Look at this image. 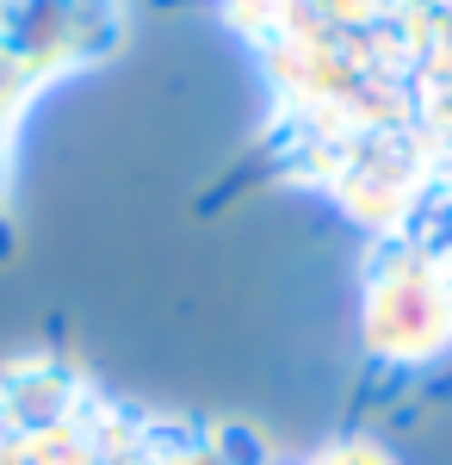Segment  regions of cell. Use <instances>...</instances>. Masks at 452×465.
<instances>
[{"label": "cell", "mask_w": 452, "mask_h": 465, "mask_svg": "<svg viewBox=\"0 0 452 465\" xmlns=\"http://www.w3.org/2000/svg\"><path fill=\"white\" fill-rule=\"evenodd\" d=\"M366 341L384 360H427L452 341V292L427 261H390L366 292Z\"/></svg>", "instance_id": "obj_1"}, {"label": "cell", "mask_w": 452, "mask_h": 465, "mask_svg": "<svg viewBox=\"0 0 452 465\" xmlns=\"http://www.w3.org/2000/svg\"><path fill=\"white\" fill-rule=\"evenodd\" d=\"M322 465H390V460H384L378 447H341V453H329Z\"/></svg>", "instance_id": "obj_2"}]
</instances>
